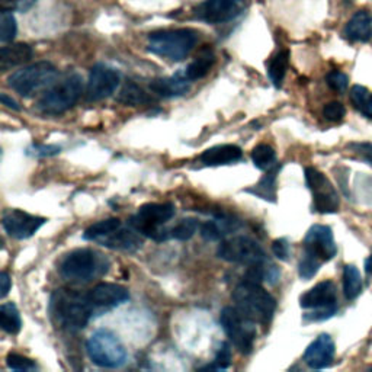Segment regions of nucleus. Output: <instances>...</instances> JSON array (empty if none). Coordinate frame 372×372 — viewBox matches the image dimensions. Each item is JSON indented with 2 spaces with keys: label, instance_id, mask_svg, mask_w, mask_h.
<instances>
[{
  "label": "nucleus",
  "instance_id": "nucleus-37",
  "mask_svg": "<svg viewBox=\"0 0 372 372\" xmlns=\"http://www.w3.org/2000/svg\"><path fill=\"white\" fill-rule=\"evenodd\" d=\"M231 363V349L230 345L223 342L217 351V355L213 361V363L204 366L202 369H210V371H224Z\"/></svg>",
  "mask_w": 372,
  "mask_h": 372
},
{
  "label": "nucleus",
  "instance_id": "nucleus-22",
  "mask_svg": "<svg viewBox=\"0 0 372 372\" xmlns=\"http://www.w3.org/2000/svg\"><path fill=\"white\" fill-rule=\"evenodd\" d=\"M345 37L354 43H365L372 37V16L366 11L356 12L346 23Z\"/></svg>",
  "mask_w": 372,
  "mask_h": 372
},
{
  "label": "nucleus",
  "instance_id": "nucleus-29",
  "mask_svg": "<svg viewBox=\"0 0 372 372\" xmlns=\"http://www.w3.org/2000/svg\"><path fill=\"white\" fill-rule=\"evenodd\" d=\"M117 100L128 107H139V105L149 104L152 100V96H149V93L137 83L127 82L124 87L119 90Z\"/></svg>",
  "mask_w": 372,
  "mask_h": 372
},
{
  "label": "nucleus",
  "instance_id": "nucleus-43",
  "mask_svg": "<svg viewBox=\"0 0 372 372\" xmlns=\"http://www.w3.org/2000/svg\"><path fill=\"white\" fill-rule=\"evenodd\" d=\"M272 252H274V255H275L280 260H288L289 252H291V248H289L288 240H287V239H277V240L272 243Z\"/></svg>",
  "mask_w": 372,
  "mask_h": 372
},
{
  "label": "nucleus",
  "instance_id": "nucleus-9",
  "mask_svg": "<svg viewBox=\"0 0 372 372\" xmlns=\"http://www.w3.org/2000/svg\"><path fill=\"white\" fill-rule=\"evenodd\" d=\"M220 323L233 346L240 354L249 355L256 341V323L238 307H224Z\"/></svg>",
  "mask_w": 372,
  "mask_h": 372
},
{
  "label": "nucleus",
  "instance_id": "nucleus-16",
  "mask_svg": "<svg viewBox=\"0 0 372 372\" xmlns=\"http://www.w3.org/2000/svg\"><path fill=\"white\" fill-rule=\"evenodd\" d=\"M46 218L31 216L21 210H6L2 217V225L5 231L14 239L25 240L32 238L44 224Z\"/></svg>",
  "mask_w": 372,
  "mask_h": 372
},
{
  "label": "nucleus",
  "instance_id": "nucleus-8",
  "mask_svg": "<svg viewBox=\"0 0 372 372\" xmlns=\"http://www.w3.org/2000/svg\"><path fill=\"white\" fill-rule=\"evenodd\" d=\"M176 207L172 202H150L144 204L135 213L128 224L137 230L142 235L160 242V235L164 225L175 217Z\"/></svg>",
  "mask_w": 372,
  "mask_h": 372
},
{
  "label": "nucleus",
  "instance_id": "nucleus-39",
  "mask_svg": "<svg viewBox=\"0 0 372 372\" xmlns=\"http://www.w3.org/2000/svg\"><path fill=\"white\" fill-rule=\"evenodd\" d=\"M326 82L329 85L330 89L336 90V92H344L348 89V85H349V80H348V76L342 72H330L327 76H326Z\"/></svg>",
  "mask_w": 372,
  "mask_h": 372
},
{
  "label": "nucleus",
  "instance_id": "nucleus-2",
  "mask_svg": "<svg viewBox=\"0 0 372 372\" xmlns=\"http://www.w3.org/2000/svg\"><path fill=\"white\" fill-rule=\"evenodd\" d=\"M233 301L245 316L263 326L270 323L277 310L275 298L257 282L243 281L239 284L233 291Z\"/></svg>",
  "mask_w": 372,
  "mask_h": 372
},
{
  "label": "nucleus",
  "instance_id": "nucleus-34",
  "mask_svg": "<svg viewBox=\"0 0 372 372\" xmlns=\"http://www.w3.org/2000/svg\"><path fill=\"white\" fill-rule=\"evenodd\" d=\"M354 107L368 118H372V93L363 86H354L351 90Z\"/></svg>",
  "mask_w": 372,
  "mask_h": 372
},
{
  "label": "nucleus",
  "instance_id": "nucleus-23",
  "mask_svg": "<svg viewBox=\"0 0 372 372\" xmlns=\"http://www.w3.org/2000/svg\"><path fill=\"white\" fill-rule=\"evenodd\" d=\"M33 55V51L31 46L18 43V44H11L2 48L0 51V69L4 72L12 69V67L21 65L28 63Z\"/></svg>",
  "mask_w": 372,
  "mask_h": 372
},
{
  "label": "nucleus",
  "instance_id": "nucleus-42",
  "mask_svg": "<svg viewBox=\"0 0 372 372\" xmlns=\"http://www.w3.org/2000/svg\"><path fill=\"white\" fill-rule=\"evenodd\" d=\"M37 0H2V8L8 11L26 12L32 5H36Z\"/></svg>",
  "mask_w": 372,
  "mask_h": 372
},
{
  "label": "nucleus",
  "instance_id": "nucleus-36",
  "mask_svg": "<svg viewBox=\"0 0 372 372\" xmlns=\"http://www.w3.org/2000/svg\"><path fill=\"white\" fill-rule=\"evenodd\" d=\"M323 263L317 259L309 256V255H301L299 263H298V274L302 280H312L317 272Z\"/></svg>",
  "mask_w": 372,
  "mask_h": 372
},
{
  "label": "nucleus",
  "instance_id": "nucleus-32",
  "mask_svg": "<svg viewBox=\"0 0 372 372\" xmlns=\"http://www.w3.org/2000/svg\"><path fill=\"white\" fill-rule=\"evenodd\" d=\"M362 291V278L356 266L346 265L344 269V294L345 298L352 301Z\"/></svg>",
  "mask_w": 372,
  "mask_h": 372
},
{
  "label": "nucleus",
  "instance_id": "nucleus-41",
  "mask_svg": "<svg viewBox=\"0 0 372 372\" xmlns=\"http://www.w3.org/2000/svg\"><path fill=\"white\" fill-rule=\"evenodd\" d=\"M345 114H346V110L341 102H329L323 110L324 118L327 121H331V122L342 121Z\"/></svg>",
  "mask_w": 372,
  "mask_h": 372
},
{
  "label": "nucleus",
  "instance_id": "nucleus-17",
  "mask_svg": "<svg viewBox=\"0 0 372 372\" xmlns=\"http://www.w3.org/2000/svg\"><path fill=\"white\" fill-rule=\"evenodd\" d=\"M243 8V0H207L198 6L195 16L207 23H224L234 19Z\"/></svg>",
  "mask_w": 372,
  "mask_h": 372
},
{
  "label": "nucleus",
  "instance_id": "nucleus-33",
  "mask_svg": "<svg viewBox=\"0 0 372 372\" xmlns=\"http://www.w3.org/2000/svg\"><path fill=\"white\" fill-rule=\"evenodd\" d=\"M252 161L259 171H269L277 166V153L269 144H259L252 152Z\"/></svg>",
  "mask_w": 372,
  "mask_h": 372
},
{
  "label": "nucleus",
  "instance_id": "nucleus-15",
  "mask_svg": "<svg viewBox=\"0 0 372 372\" xmlns=\"http://www.w3.org/2000/svg\"><path fill=\"white\" fill-rule=\"evenodd\" d=\"M87 298L92 304L93 313L100 314L104 312L114 310L119 307L121 304L127 302L129 299V292L127 288L118 284L102 282V284H97L89 291Z\"/></svg>",
  "mask_w": 372,
  "mask_h": 372
},
{
  "label": "nucleus",
  "instance_id": "nucleus-30",
  "mask_svg": "<svg viewBox=\"0 0 372 372\" xmlns=\"http://www.w3.org/2000/svg\"><path fill=\"white\" fill-rule=\"evenodd\" d=\"M119 225H122L121 220L118 218H108V220H100L92 225H89L83 233V240L95 242L97 243L100 239H104L105 235L117 230Z\"/></svg>",
  "mask_w": 372,
  "mask_h": 372
},
{
  "label": "nucleus",
  "instance_id": "nucleus-12",
  "mask_svg": "<svg viewBox=\"0 0 372 372\" xmlns=\"http://www.w3.org/2000/svg\"><path fill=\"white\" fill-rule=\"evenodd\" d=\"M306 184L313 193V208L320 214L339 211L341 199L330 181L316 167L306 169Z\"/></svg>",
  "mask_w": 372,
  "mask_h": 372
},
{
  "label": "nucleus",
  "instance_id": "nucleus-25",
  "mask_svg": "<svg viewBox=\"0 0 372 372\" xmlns=\"http://www.w3.org/2000/svg\"><path fill=\"white\" fill-rule=\"evenodd\" d=\"M214 63H216V55H214L213 50L210 47L204 48L185 69V72H184L185 78L189 82H195V80L206 78L210 73Z\"/></svg>",
  "mask_w": 372,
  "mask_h": 372
},
{
  "label": "nucleus",
  "instance_id": "nucleus-10",
  "mask_svg": "<svg viewBox=\"0 0 372 372\" xmlns=\"http://www.w3.org/2000/svg\"><path fill=\"white\" fill-rule=\"evenodd\" d=\"M337 292L331 281H323L304 292L299 297V306L304 310H309L304 314L307 321H323L330 319L337 310Z\"/></svg>",
  "mask_w": 372,
  "mask_h": 372
},
{
  "label": "nucleus",
  "instance_id": "nucleus-20",
  "mask_svg": "<svg viewBox=\"0 0 372 372\" xmlns=\"http://www.w3.org/2000/svg\"><path fill=\"white\" fill-rule=\"evenodd\" d=\"M242 157H243V152L239 146L221 144V146H214L211 149H207L199 156V160L206 166H224V164H233L235 161H239L242 160Z\"/></svg>",
  "mask_w": 372,
  "mask_h": 372
},
{
  "label": "nucleus",
  "instance_id": "nucleus-1",
  "mask_svg": "<svg viewBox=\"0 0 372 372\" xmlns=\"http://www.w3.org/2000/svg\"><path fill=\"white\" fill-rule=\"evenodd\" d=\"M50 312L57 324L69 331L85 329L95 316L87 294L73 289H57L50 299Z\"/></svg>",
  "mask_w": 372,
  "mask_h": 372
},
{
  "label": "nucleus",
  "instance_id": "nucleus-7",
  "mask_svg": "<svg viewBox=\"0 0 372 372\" xmlns=\"http://www.w3.org/2000/svg\"><path fill=\"white\" fill-rule=\"evenodd\" d=\"M57 79V69L48 61L33 63L12 73L8 79L9 86L21 96L29 97L48 89Z\"/></svg>",
  "mask_w": 372,
  "mask_h": 372
},
{
  "label": "nucleus",
  "instance_id": "nucleus-45",
  "mask_svg": "<svg viewBox=\"0 0 372 372\" xmlns=\"http://www.w3.org/2000/svg\"><path fill=\"white\" fill-rule=\"evenodd\" d=\"M0 284H2V289H0L2 292H0V297L5 298L9 292V289H11V285H12L11 277H9L8 272H2V275H0Z\"/></svg>",
  "mask_w": 372,
  "mask_h": 372
},
{
  "label": "nucleus",
  "instance_id": "nucleus-40",
  "mask_svg": "<svg viewBox=\"0 0 372 372\" xmlns=\"http://www.w3.org/2000/svg\"><path fill=\"white\" fill-rule=\"evenodd\" d=\"M61 152V147L53 146V144H32L26 149V154L32 157H50L55 156Z\"/></svg>",
  "mask_w": 372,
  "mask_h": 372
},
{
  "label": "nucleus",
  "instance_id": "nucleus-19",
  "mask_svg": "<svg viewBox=\"0 0 372 372\" xmlns=\"http://www.w3.org/2000/svg\"><path fill=\"white\" fill-rule=\"evenodd\" d=\"M336 346L331 337L326 333L320 334L316 341H313L304 352V362L312 369L327 368L334 359Z\"/></svg>",
  "mask_w": 372,
  "mask_h": 372
},
{
  "label": "nucleus",
  "instance_id": "nucleus-11",
  "mask_svg": "<svg viewBox=\"0 0 372 372\" xmlns=\"http://www.w3.org/2000/svg\"><path fill=\"white\" fill-rule=\"evenodd\" d=\"M217 255L225 262L245 266H255L267 262L262 246L248 235H235V238L221 242Z\"/></svg>",
  "mask_w": 372,
  "mask_h": 372
},
{
  "label": "nucleus",
  "instance_id": "nucleus-35",
  "mask_svg": "<svg viewBox=\"0 0 372 372\" xmlns=\"http://www.w3.org/2000/svg\"><path fill=\"white\" fill-rule=\"evenodd\" d=\"M16 19L12 14V11L4 9L2 15H0V41L4 44L11 43L16 36Z\"/></svg>",
  "mask_w": 372,
  "mask_h": 372
},
{
  "label": "nucleus",
  "instance_id": "nucleus-24",
  "mask_svg": "<svg viewBox=\"0 0 372 372\" xmlns=\"http://www.w3.org/2000/svg\"><path fill=\"white\" fill-rule=\"evenodd\" d=\"M199 228V223L195 218H182L172 227H164L160 235V242L178 240L185 242L192 239Z\"/></svg>",
  "mask_w": 372,
  "mask_h": 372
},
{
  "label": "nucleus",
  "instance_id": "nucleus-13",
  "mask_svg": "<svg viewBox=\"0 0 372 372\" xmlns=\"http://www.w3.org/2000/svg\"><path fill=\"white\" fill-rule=\"evenodd\" d=\"M121 75L108 64H96L90 69L86 99L89 102H97L111 96L119 86Z\"/></svg>",
  "mask_w": 372,
  "mask_h": 372
},
{
  "label": "nucleus",
  "instance_id": "nucleus-31",
  "mask_svg": "<svg viewBox=\"0 0 372 372\" xmlns=\"http://www.w3.org/2000/svg\"><path fill=\"white\" fill-rule=\"evenodd\" d=\"M0 326L9 334L19 333L22 327L21 314L14 302H5L0 307Z\"/></svg>",
  "mask_w": 372,
  "mask_h": 372
},
{
  "label": "nucleus",
  "instance_id": "nucleus-6",
  "mask_svg": "<svg viewBox=\"0 0 372 372\" xmlns=\"http://www.w3.org/2000/svg\"><path fill=\"white\" fill-rule=\"evenodd\" d=\"M86 349L92 362L100 368H121L128 359L127 349L118 336L105 329L92 333Z\"/></svg>",
  "mask_w": 372,
  "mask_h": 372
},
{
  "label": "nucleus",
  "instance_id": "nucleus-46",
  "mask_svg": "<svg viewBox=\"0 0 372 372\" xmlns=\"http://www.w3.org/2000/svg\"><path fill=\"white\" fill-rule=\"evenodd\" d=\"M0 99H2V104H4L5 107H8V108H11V110H14V111H19V110H21L19 105L16 104V100H14L12 97H9L6 93L0 95Z\"/></svg>",
  "mask_w": 372,
  "mask_h": 372
},
{
  "label": "nucleus",
  "instance_id": "nucleus-44",
  "mask_svg": "<svg viewBox=\"0 0 372 372\" xmlns=\"http://www.w3.org/2000/svg\"><path fill=\"white\" fill-rule=\"evenodd\" d=\"M351 149H354V152L359 153L365 160L372 161V144L369 143H352L349 144Z\"/></svg>",
  "mask_w": 372,
  "mask_h": 372
},
{
  "label": "nucleus",
  "instance_id": "nucleus-27",
  "mask_svg": "<svg viewBox=\"0 0 372 372\" xmlns=\"http://www.w3.org/2000/svg\"><path fill=\"white\" fill-rule=\"evenodd\" d=\"M280 172V166L269 169L267 174L259 181V184L246 189L248 193H252L263 201L275 202L277 201V175Z\"/></svg>",
  "mask_w": 372,
  "mask_h": 372
},
{
  "label": "nucleus",
  "instance_id": "nucleus-28",
  "mask_svg": "<svg viewBox=\"0 0 372 372\" xmlns=\"http://www.w3.org/2000/svg\"><path fill=\"white\" fill-rule=\"evenodd\" d=\"M288 64H289V53L287 50L278 51L266 63L267 76L275 87H281L288 70Z\"/></svg>",
  "mask_w": 372,
  "mask_h": 372
},
{
  "label": "nucleus",
  "instance_id": "nucleus-47",
  "mask_svg": "<svg viewBox=\"0 0 372 372\" xmlns=\"http://www.w3.org/2000/svg\"><path fill=\"white\" fill-rule=\"evenodd\" d=\"M365 272L368 275H372V255L368 256V259L365 260Z\"/></svg>",
  "mask_w": 372,
  "mask_h": 372
},
{
  "label": "nucleus",
  "instance_id": "nucleus-21",
  "mask_svg": "<svg viewBox=\"0 0 372 372\" xmlns=\"http://www.w3.org/2000/svg\"><path fill=\"white\" fill-rule=\"evenodd\" d=\"M150 89L154 95L161 97H178L191 89V82L185 78V73H176L171 78H160L153 80L150 83Z\"/></svg>",
  "mask_w": 372,
  "mask_h": 372
},
{
  "label": "nucleus",
  "instance_id": "nucleus-26",
  "mask_svg": "<svg viewBox=\"0 0 372 372\" xmlns=\"http://www.w3.org/2000/svg\"><path fill=\"white\" fill-rule=\"evenodd\" d=\"M235 227H238L235 225V221L231 220L230 217L217 216L214 220L207 221L206 224L201 225V235L206 240L216 242V240H221L224 235L234 231Z\"/></svg>",
  "mask_w": 372,
  "mask_h": 372
},
{
  "label": "nucleus",
  "instance_id": "nucleus-4",
  "mask_svg": "<svg viewBox=\"0 0 372 372\" xmlns=\"http://www.w3.org/2000/svg\"><path fill=\"white\" fill-rule=\"evenodd\" d=\"M198 43V32L191 28L157 31L149 36V51L163 58L181 61Z\"/></svg>",
  "mask_w": 372,
  "mask_h": 372
},
{
  "label": "nucleus",
  "instance_id": "nucleus-3",
  "mask_svg": "<svg viewBox=\"0 0 372 372\" xmlns=\"http://www.w3.org/2000/svg\"><path fill=\"white\" fill-rule=\"evenodd\" d=\"M110 260L93 249H76L67 255L61 265L60 274L64 280L85 284L108 272Z\"/></svg>",
  "mask_w": 372,
  "mask_h": 372
},
{
  "label": "nucleus",
  "instance_id": "nucleus-38",
  "mask_svg": "<svg viewBox=\"0 0 372 372\" xmlns=\"http://www.w3.org/2000/svg\"><path fill=\"white\" fill-rule=\"evenodd\" d=\"M6 365L9 369H14V371H36L37 369L36 362L19 354H9L6 356Z\"/></svg>",
  "mask_w": 372,
  "mask_h": 372
},
{
  "label": "nucleus",
  "instance_id": "nucleus-14",
  "mask_svg": "<svg viewBox=\"0 0 372 372\" xmlns=\"http://www.w3.org/2000/svg\"><path fill=\"white\" fill-rule=\"evenodd\" d=\"M302 253L317 259L321 263L333 259L337 253V248L333 239L331 228L321 224L310 227L306 234V239H304Z\"/></svg>",
  "mask_w": 372,
  "mask_h": 372
},
{
  "label": "nucleus",
  "instance_id": "nucleus-5",
  "mask_svg": "<svg viewBox=\"0 0 372 372\" xmlns=\"http://www.w3.org/2000/svg\"><path fill=\"white\" fill-rule=\"evenodd\" d=\"M83 93V79L78 73L55 80L38 100V110L46 115H60L76 105Z\"/></svg>",
  "mask_w": 372,
  "mask_h": 372
},
{
  "label": "nucleus",
  "instance_id": "nucleus-18",
  "mask_svg": "<svg viewBox=\"0 0 372 372\" xmlns=\"http://www.w3.org/2000/svg\"><path fill=\"white\" fill-rule=\"evenodd\" d=\"M97 245L112 249V250H124V252H135L142 248L143 240L142 234L135 230L134 227L128 225H119L117 230L105 235L104 239H100Z\"/></svg>",
  "mask_w": 372,
  "mask_h": 372
}]
</instances>
